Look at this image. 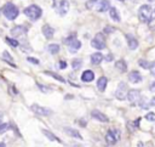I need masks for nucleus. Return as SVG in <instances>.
Wrapping results in <instances>:
<instances>
[{"label": "nucleus", "instance_id": "nucleus-1", "mask_svg": "<svg viewBox=\"0 0 155 147\" xmlns=\"http://www.w3.org/2000/svg\"><path fill=\"white\" fill-rule=\"evenodd\" d=\"M24 15L31 21V22H35L38 21L41 15H42V10L41 7H39L38 5H29L28 7L24 9Z\"/></svg>", "mask_w": 155, "mask_h": 147}, {"label": "nucleus", "instance_id": "nucleus-2", "mask_svg": "<svg viewBox=\"0 0 155 147\" xmlns=\"http://www.w3.org/2000/svg\"><path fill=\"white\" fill-rule=\"evenodd\" d=\"M138 17L140 19V22L148 23L153 19L154 17V11L149 5H142L138 10Z\"/></svg>", "mask_w": 155, "mask_h": 147}, {"label": "nucleus", "instance_id": "nucleus-3", "mask_svg": "<svg viewBox=\"0 0 155 147\" xmlns=\"http://www.w3.org/2000/svg\"><path fill=\"white\" fill-rule=\"evenodd\" d=\"M2 12H4L5 17H6L7 19H10V21L16 19V18H17V16H18V13H19V11H18L17 6H16L15 4H12V2H7V4L4 6Z\"/></svg>", "mask_w": 155, "mask_h": 147}, {"label": "nucleus", "instance_id": "nucleus-4", "mask_svg": "<svg viewBox=\"0 0 155 147\" xmlns=\"http://www.w3.org/2000/svg\"><path fill=\"white\" fill-rule=\"evenodd\" d=\"M65 43H67V45H68V50H69L71 53L78 52V51L80 50V47H81V41L78 40V38H76L75 35L68 36V38L65 39Z\"/></svg>", "mask_w": 155, "mask_h": 147}, {"label": "nucleus", "instance_id": "nucleus-5", "mask_svg": "<svg viewBox=\"0 0 155 147\" xmlns=\"http://www.w3.org/2000/svg\"><path fill=\"white\" fill-rule=\"evenodd\" d=\"M91 46L97 49V50H103L105 47V39L102 33H98L92 40H91Z\"/></svg>", "mask_w": 155, "mask_h": 147}, {"label": "nucleus", "instance_id": "nucleus-6", "mask_svg": "<svg viewBox=\"0 0 155 147\" xmlns=\"http://www.w3.org/2000/svg\"><path fill=\"white\" fill-rule=\"evenodd\" d=\"M120 140V131L117 129H111L105 135V141L108 145H115Z\"/></svg>", "mask_w": 155, "mask_h": 147}, {"label": "nucleus", "instance_id": "nucleus-7", "mask_svg": "<svg viewBox=\"0 0 155 147\" xmlns=\"http://www.w3.org/2000/svg\"><path fill=\"white\" fill-rule=\"evenodd\" d=\"M30 109H31L35 114L41 115V117H47V115H50V114L52 113L51 109H48V108H46V107H41V106H39V104H31V106H30Z\"/></svg>", "mask_w": 155, "mask_h": 147}, {"label": "nucleus", "instance_id": "nucleus-8", "mask_svg": "<svg viewBox=\"0 0 155 147\" xmlns=\"http://www.w3.org/2000/svg\"><path fill=\"white\" fill-rule=\"evenodd\" d=\"M126 97H127V100L130 101L131 104H138V102L140 100V91L139 90H136V89L130 90L127 92V96Z\"/></svg>", "mask_w": 155, "mask_h": 147}, {"label": "nucleus", "instance_id": "nucleus-9", "mask_svg": "<svg viewBox=\"0 0 155 147\" xmlns=\"http://www.w3.org/2000/svg\"><path fill=\"white\" fill-rule=\"evenodd\" d=\"M115 96L117 100H125L126 96H127V91H126V84L125 83H120L116 91H115Z\"/></svg>", "mask_w": 155, "mask_h": 147}, {"label": "nucleus", "instance_id": "nucleus-10", "mask_svg": "<svg viewBox=\"0 0 155 147\" xmlns=\"http://www.w3.org/2000/svg\"><path fill=\"white\" fill-rule=\"evenodd\" d=\"M69 11V1L68 0H61L58 2V7H57V12L61 16H65V13Z\"/></svg>", "mask_w": 155, "mask_h": 147}, {"label": "nucleus", "instance_id": "nucleus-11", "mask_svg": "<svg viewBox=\"0 0 155 147\" xmlns=\"http://www.w3.org/2000/svg\"><path fill=\"white\" fill-rule=\"evenodd\" d=\"M27 32H28V29L24 26H16L11 29V34L13 36H23L27 34Z\"/></svg>", "mask_w": 155, "mask_h": 147}, {"label": "nucleus", "instance_id": "nucleus-12", "mask_svg": "<svg viewBox=\"0 0 155 147\" xmlns=\"http://www.w3.org/2000/svg\"><path fill=\"white\" fill-rule=\"evenodd\" d=\"M110 1L109 0H102V1H99L98 4H96V9H97V11H99V12H105V11H108L109 9H110Z\"/></svg>", "mask_w": 155, "mask_h": 147}, {"label": "nucleus", "instance_id": "nucleus-13", "mask_svg": "<svg viewBox=\"0 0 155 147\" xmlns=\"http://www.w3.org/2000/svg\"><path fill=\"white\" fill-rule=\"evenodd\" d=\"M91 117L94 118V119H97V120H99V121H103V123L108 121V117L104 113H102L101 111H97V109H93L91 112Z\"/></svg>", "mask_w": 155, "mask_h": 147}, {"label": "nucleus", "instance_id": "nucleus-14", "mask_svg": "<svg viewBox=\"0 0 155 147\" xmlns=\"http://www.w3.org/2000/svg\"><path fill=\"white\" fill-rule=\"evenodd\" d=\"M93 79H94V73H93L92 70H90V69L85 70V72L81 74V80L85 81V83H90V81H92Z\"/></svg>", "mask_w": 155, "mask_h": 147}, {"label": "nucleus", "instance_id": "nucleus-15", "mask_svg": "<svg viewBox=\"0 0 155 147\" xmlns=\"http://www.w3.org/2000/svg\"><path fill=\"white\" fill-rule=\"evenodd\" d=\"M42 34L45 35V38L51 39V38L53 36V34H54V29H53L51 26L45 24V26H42Z\"/></svg>", "mask_w": 155, "mask_h": 147}, {"label": "nucleus", "instance_id": "nucleus-16", "mask_svg": "<svg viewBox=\"0 0 155 147\" xmlns=\"http://www.w3.org/2000/svg\"><path fill=\"white\" fill-rule=\"evenodd\" d=\"M128 80H130L131 83H133V84H137V83H140V81H142V77H140L139 72L133 70V72L130 73V75H128Z\"/></svg>", "mask_w": 155, "mask_h": 147}, {"label": "nucleus", "instance_id": "nucleus-17", "mask_svg": "<svg viewBox=\"0 0 155 147\" xmlns=\"http://www.w3.org/2000/svg\"><path fill=\"white\" fill-rule=\"evenodd\" d=\"M126 39H127L128 47H130L131 50H136V49L138 47V41H137V39H136V38H133L132 35L127 34V35H126Z\"/></svg>", "mask_w": 155, "mask_h": 147}, {"label": "nucleus", "instance_id": "nucleus-18", "mask_svg": "<svg viewBox=\"0 0 155 147\" xmlns=\"http://www.w3.org/2000/svg\"><path fill=\"white\" fill-rule=\"evenodd\" d=\"M107 84H108V79L105 77H101L97 80V89L103 92L105 90V87H107Z\"/></svg>", "mask_w": 155, "mask_h": 147}, {"label": "nucleus", "instance_id": "nucleus-19", "mask_svg": "<svg viewBox=\"0 0 155 147\" xmlns=\"http://www.w3.org/2000/svg\"><path fill=\"white\" fill-rule=\"evenodd\" d=\"M103 58H104L103 55L99 52H94L91 55V62H92V64H96V66H98L103 61Z\"/></svg>", "mask_w": 155, "mask_h": 147}, {"label": "nucleus", "instance_id": "nucleus-20", "mask_svg": "<svg viewBox=\"0 0 155 147\" xmlns=\"http://www.w3.org/2000/svg\"><path fill=\"white\" fill-rule=\"evenodd\" d=\"M64 131H65L69 136H71V137H74V138L82 140V136H81L80 132H79L78 130H75V129H71V128H64Z\"/></svg>", "mask_w": 155, "mask_h": 147}, {"label": "nucleus", "instance_id": "nucleus-21", "mask_svg": "<svg viewBox=\"0 0 155 147\" xmlns=\"http://www.w3.org/2000/svg\"><path fill=\"white\" fill-rule=\"evenodd\" d=\"M109 15H110V18H111L113 21H115V22H120V21H121L117 10H116L115 7H113V6H110V9H109Z\"/></svg>", "mask_w": 155, "mask_h": 147}, {"label": "nucleus", "instance_id": "nucleus-22", "mask_svg": "<svg viewBox=\"0 0 155 147\" xmlns=\"http://www.w3.org/2000/svg\"><path fill=\"white\" fill-rule=\"evenodd\" d=\"M115 68H116L117 70H120L121 73H124V72H126V69H127V64H126V62H125L124 60H119V61H116V63H115Z\"/></svg>", "mask_w": 155, "mask_h": 147}, {"label": "nucleus", "instance_id": "nucleus-23", "mask_svg": "<svg viewBox=\"0 0 155 147\" xmlns=\"http://www.w3.org/2000/svg\"><path fill=\"white\" fill-rule=\"evenodd\" d=\"M47 51L51 53V55H56L59 52V45L58 44H50L47 46Z\"/></svg>", "mask_w": 155, "mask_h": 147}, {"label": "nucleus", "instance_id": "nucleus-24", "mask_svg": "<svg viewBox=\"0 0 155 147\" xmlns=\"http://www.w3.org/2000/svg\"><path fill=\"white\" fill-rule=\"evenodd\" d=\"M82 66V60L81 58H74L71 62V67L73 69H80Z\"/></svg>", "mask_w": 155, "mask_h": 147}, {"label": "nucleus", "instance_id": "nucleus-25", "mask_svg": "<svg viewBox=\"0 0 155 147\" xmlns=\"http://www.w3.org/2000/svg\"><path fill=\"white\" fill-rule=\"evenodd\" d=\"M42 132L45 134V136H46V137H47L50 141H61L58 137H56V136H54V135H53L51 131H48V130H42Z\"/></svg>", "mask_w": 155, "mask_h": 147}, {"label": "nucleus", "instance_id": "nucleus-26", "mask_svg": "<svg viewBox=\"0 0 155 147\" xmlns=\"http://www.w3.org/2000/svg\"><path fill=\"white\" fill-rule=\"evenodd\" d=\"M45 74H47V75H50V77H52V78H54V79H57V80H59L61 83H65V80L62 78V77H59V75H57L56 73H53V72H45Z\"/></svg>", "mask_w": 155, "mask_h": 147}, {"label": "nucleus", "instance_id": "nucleus-27", "mask_svg": "<svg viewBox=\"0 0 155 147\" xmlns=\"http://www.w3.org/2000/svg\"><path fill=\"white\" fill-rule=\"evenodd\" d=\"M10 129V124L8 123H0V134L6 132Z\"/></svg>", "mask_w": 155, "mask_h": 147}, {"label": "nucleus", "instance_id": "nucleus-28", "mask_svg": "<svg viewBox=\"0 0 155 147\" xmlns=\"http://www.w3.org/2000/svg\"><path fill=\"white\" fill-rule=\"evenodd\" d=\"M6 41L12 46V47H17L19 44H18V41L16 40V39H12V38H6Z\"/></svg>", "mask_w": 155, "mask_h": 147}, {"label": "nucleus", "instance_id": "nucleus-29", "mask_svg": "<svg viewBox=\"0 0 155 147\" xmlns=\"http://www.w3.org/2000/svg\"><path fill=\"white\" fill-rule=\"evenodd\" d=\"M139 66L142 67V68H144V69H148L149 67H150V63L148 62V61H144V60H139Z\"/></svg>", "mask_w": 155, "mask_h": 147}, {"label": "nucleus", "instance_id": "nucleus-30", "mask_svg": "<svg viewBox=\"0 0 155 147\" xmlns=\"http://www.w3.org/2000/svg\"><path fill=\"white\" fill-rule=\"evenodd\" d=\"M145 118H147V120H149V121H155V113H154V112H150V113H148V114L145 115Z\"/></svg>", "mask_w": 155, "mask_h": 147}, {"label": "nucleus", "instance_id": "nucleus-31", "mask_svg": "<svg viewBox=\"0 0 155 147\" xmlns=\"http://www.w3.org/2000/svg\"><path fill=\"white\" fill-rule=\"evenodd\" d=\"M97 1H98V0H87V2H86V7H87V9H92V7L97 4Z\"/></svg>", "mask_w": 155, "mask_h": 147}, {"label": "nucleus", "instance_id": "nucleus-32", "mask_svg": "<svg viewBox=\"0 0 155 147\" xmlns=\"http://www.w3.org/2000/svg\"><path fill=\"white\" fill-rule=\"evenodd\" d=\"M2 56H4V58H6V60H7V62H8V63H10V61H12L11 55H10L7 51H4V52H2Z\"/></svg>", "mask_w": 155, "mask_h": 147}, {"label": "nucleus", "instance_id": "nucleus-33", "mask_svg": "<svg viewBox=\"0 0 155 147\" xmlns=\"http://www.w3.org/2000/svg\"><path fill=\"white\" fill-rule=\"evenodd\" d=\"M38 87L40 89V90H42L44 92H48V91H52V89H50V87H45L44 85H41V84H38Z\"/></svg>", "mask_w": 155, "mask_h": 147}, {"label": "nucleus", "instance_id": "nucleus-34", "mask_svg": "<svg viewBox=\"0 0 155 147\" xmlns=\"http://www.w3.org/2000/svg\"><path fill=\"white\" fill-rule=\"evenodd\" d=\"M111 32H114V28H111L110 26H107V27L104 28V33L109 34V33H111Z\"/></svg>", "mask_w": 155, "mask_h": 147}, {"label": "nucleus", "instance_id": "nucleus-35", "mask_svg": "<svg viewBox=\"0 0 155 147\" xmlns=\"http://www.w3.org/2000/svg\"><path fill=\"white\" fill-rule=\"evenodd\" d=\"M149 69H150V73H151V74H153V75L155 77V62L150 64V67H149Z\"/></svg>", "mask_w": 155, "mask_h": 147}, {"label": "nucleus", "instance_id": "nucleus-36", "mask_svg": "<svg viewBox=\"0 0 155 147\" xmlns=\"http://www.w3.org/2000/svg\"><path fill=\"white\" fill-rule=\"evenodd\" d=\"M27 61H28V62H31V63H34V64H39V61L35 60V58H31V57H27Z\"/></svg>", "mask_w": 155, "mask_h": 147}, {"label": "nucleus", "instance_id": "nucleus-37", "mask_svg": "<svg viewBox=\"0 0 155 147\" xmlns=\"http://www.w3.org/2000/svg\"><path fill=\"white\" fill-rule=\"evenodd\" d=\"M65 67H67V63H65L64 61H61V62H59V68H61V69H64Z\"/></svg>", "mask_w": 155, "mask_h": 147}, {"label": "nucleus", "instance_id": "nucleus-38", "mask_svg": "<svg viewBox=\"0 0 155 147\" xmlns=\"http://www.w3.org/2000/svg\"><path fill=\"white\" fill-rule=\"evenodd\" d=\"M149 89H150V91H151V92H155V81H154V83H151V85L149 86Z\"/></svg>", "mask_w": 155, "mask_h": 147}, {"label": "nucleus", "instance_id": "nucleus-39", "mask_svg": "<svg viewBox=\"0 0 155 147\" xmlns=\"http://www.w3.org/2000/svg\"><path fill=\"white\" fill-rule=\"evenodd\" d=\"M113 55H107V57H105V60L108 61V62H110V61H113Z\"/></svg>", "mask_w": 155, "mask_h": 147}, {"label": "nucleus", "instance_id": "nucleus-40", "mask_svg": "<svg viewBox=\"0 0 155 147\" xmlns=\"http://www.w3.org/2000/svg\"><path fill=\"white\" fill-rule=\"evenodd\" d=\"M149 103H150V106H155V97H153L151 100H149Z\"/></svg>", "mask_w": 155, "mask_h": 147}, {"label": "nucleus", "instance_id": "nucleus-41", "mask_svg": "<svg viewBox=\"0 0 155 147\" xmlns=\"http://www.w3.org/2000/svg\"><path fill=\"white\" fill-rule=\"evenodd\" d=\"M1 119H2V115H1V113H0V123H1Z\"/></svg>", "mask_w": 155, "mask_h": 147}, {"label": "nucleus", "instance_id": "nucleus-42", "mask_svg": "<svg viewBox=\"0 0 155 147\" xmlns=\"http://www.w3.org/2000/svg\"><path fill=\"white\" fill-rule=\"evenodd\" d=\"M148 1H149V2H154L155 0H148Z\"/></svg>", "mask_w": 155, "mask_h": 147}, {"label": "nucleus", "instance_id": "nucleus-43", "mask_svg": "<svg viewBox=\"0 0 155 147\" xmlns=\"http://www.w3.org/2000/svg\"><path fill=\"white\" fill-rule=\"evenodd\" d=\"M0 146H5V143H2V142H1V143H0Z\"/></svg>", "mask_w": 155, "mask_h": 147}, {"label": "nucleus", "instance_id": "nucleus-44", "mask_svg": "<svg viewBox=\"0 0 155 147\" xmlns=\"http://www.w3.org/2000/svg\"><path fill=\"white\" fill-rule=\"evenodd\" d=\"M119 1H125V0H119Z\"/></svg>", "mask_w": 155, "mask_h": 147}]
</instances>
